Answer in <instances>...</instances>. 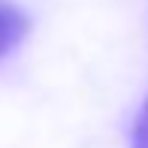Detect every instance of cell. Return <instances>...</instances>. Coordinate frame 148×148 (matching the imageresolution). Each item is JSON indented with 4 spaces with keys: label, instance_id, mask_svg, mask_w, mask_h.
<instances>
[{
    "label": "cell",
    "instance_id": "6da1fadb",
    "mask_svg": "<svg viewBox=\"0 0 148 148\" xmlns=\"http://www.w3.org/2000/svg\"><path fill=\"white\" fill-rule=\"evenodd\" d=\"M27 33H30L27 12L9 0H0V58H6L12 49H18Z\"/></svg>",
    "mask_w": 148,
    "mask_h": 148
},
{
    "label": "cell",
    "instance_id": "7a4b0ae2",
    "mask_svg": "<svg viewBox=\"0 0 148 148\" xmlns=\"http://www.w3.org/2000/svg\"><path fill=\"white\" fill-rule=\"evenodd\" d=\"M130 148H148V97L139 109L136 121H133V130H130Z\"/></svg>",
    "mask_w": 148,
    "mask_h": 148
}]
</instances>
